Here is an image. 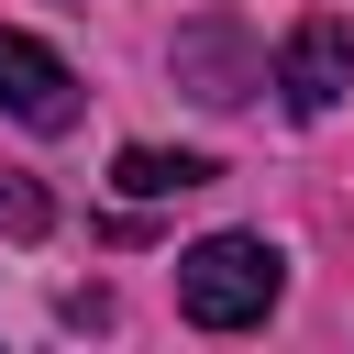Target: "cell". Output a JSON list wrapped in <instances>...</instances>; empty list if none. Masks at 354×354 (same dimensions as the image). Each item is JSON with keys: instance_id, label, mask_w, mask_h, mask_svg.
Segmentation results:
<instances>
[{"instance_id": "obj_1", "label": "cell", "mask_w": 354, "mask_h": 354, "mask_svg": "<svg viewBox=\"0 0 354 354\" xmlns=\"http://www.w3.org/2000/svg\"><path fill=\"white\" fill-rule=\"evenodd\" d=\"M277 288H288V254L266 232H210V243L177 254V310L199 332H254L277 310Z\"/></svg>"}, {"instance_id": "obj_4", "label": "cell", "mask_w": 354, "mask_h": 354, "mask_svg": "<svg viewBox=\"0 0 354 354\" xmlns=\"http://www.w3.org/2000/svg\"><path fill=\"white\" fill-rule=\"evenodd\" d=\"M221 166L210 155H188V144H122L111 155V188L122 199H188V188H210Z\"/></svg>"}, {"instance_id": "obj_2", "label": "cell", "mask_w": 354, "mask_h": 354, "mask_svg": "<svg viewBox=\"0 0 354 354\" xmlns=\"http://www.w3.org/2000/svg\"><path fill=\"white\" fill-rule=\"evenodd\" d=\"M0 122H22V133H77V66H66L55 44L11 33V22H0Z\"/></svg>"}, {"instance_id": "obj_3", "label": "cell", "mask_w": 354, "mask_h": 354, "mask_svg": "<svg viewBox=\"0 0 354 354\" xmlns=\"http://www.w3.org/2000/svg\"><path fill=\"white\" fill-rule=\"evenodd\" d=\"M277 88H288V111H299V122L343 111V88H354V22L310 11V22L288 33V55H277Z\"/></svg>"}, {"instance_id": "obj_5", "label": "cell", "mask_w": 354, "mask_h": 354, "mask_svg": "<svg viewBox=\"0 0 354 354\" xmlns=\"http://www.w3.org/2000/svg\"><path fill=\"white\" fill-rule=\"evenodd\" d=\"M44 221H55V199H44L33 177H11V166H0V232H11V243H33Z\"/></svg>"}]
</instances>
